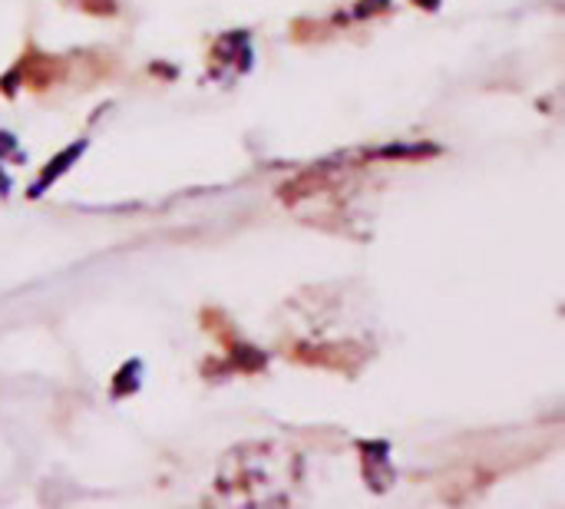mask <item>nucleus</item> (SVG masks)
Listing matches in <instances>:
<instances>
[{"label":"nucleus","mask_w":565,"mask_h":509,"mask_svg":"<svg viewBox=\"0 0 565 509\" xmlns=\"http://www.w3.org/2000/svg\"><path fill=\"white\" fill-rule=\"evenodd\" d=\"M295 480V457L285 454L275 444H248L242 450H232L228 460L218 470V494L222 490H242L232 500L248 503H271L285 500L281 487Z\"/></svg>","instance_id":"f257e3e1"}]
</instances>
